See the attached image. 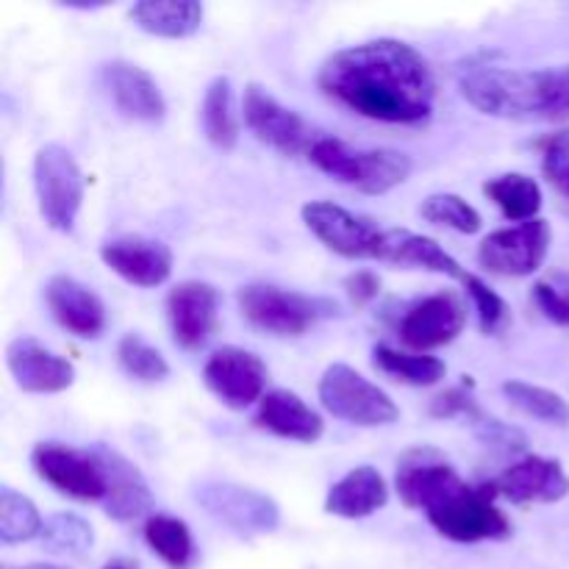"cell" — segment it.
I'll use <instances>...</instances> for the list:
<instances>
[{"instance_id": "6da1fadb", "label": "cell", "mask_w": 569, "mask_h": 569, "mask_svg": "<svg viewBox=\"0 0 569 569\" xmlns=\"http://www.w3.org/2000/svg\"><path fill=\"white\" fill-rule=\"evenodd\" d=\"M317 83L333 103L389 126H420L437 103L431 64L403 39L383 37L337 50L322 61Z\"/></svg>"}, {"instance_id": "7a4b0ae2", "label": "cell", "mask_w": 569, "mask_h": 569, "mask_svg": "<svg viewBox=\"0 0 569 569\" xmlns=\"http://www.w3.org/2000/svg\"><path fill=\"white\" fill-rule=\"evenodd\" d=\"M395 489L409 509L426 511L439 537L459 545L503 542L511 537L509 517L489 487H470L433 448H411L400 456Z\"/></svg>"}, {"instance_id": "3957f363", "label": "cell", "mask_w": 569, "mask_h": 569, "mask_svg": "<svg viewBox=\"0 0 569 569\" xmlns=\"http://www.w3.org/2000/svg\"><path fill=\"white\" fill-rule=\"evenodd\" d=\"M459 89L467 103L498 120H569V64L542 70L467 64L459 72Z\"/></svg>"}, {"instance_id": "277c9868", "label": "cell", "mask_w": 569, "mask_h": 569, "mask_svg": "<svg viewBox=\"0 0 569 569\" xmlns=\"http://www.w3.org/2000/svg\"><path fill=\"white\" fill-rule=\"evenodd\" d=\"M309 161L333 181L353 187L365 194H387L409 181L411 159L403 150L372 148L359 150L333 137L315 139Z\"/></svg>"}, {"instance_id": "5b68a950", "label": "cell", "mask_w": 569, "mask_h": 569, "mask_svg": "<svg viewBox=\"0 0 569 569\" xmlns=\"http://www.w3.org/2000/svg\"><path fill=\"white\" fill-rule=\"evenodd\" d=\"M237 300L244 320L272 337H303L311 326L339 311L331 300L292 292L276 283H248L239 289Z\"/></svg>"}, {"instance_id": "8992f818", "label": "cell", "mask_w": 569, "mask_h": 569, "mask_svg": "<svg viewBox=\"0 0 569 569\" xmlns=\"http://www.w3.org/2000/svg\"><path fill=\"white\" fill-rule=\"evenodd\" d=\"M33 192L39 217L53 231H72L83 206L87 181L76 156L59 142H48L33 156Z\"/></svg>"}, {"instance_id": "52a82bcc", "label": "cell", "mask_w": 569, "mask_h": 569, "mask_svg": "<svg viewBox=\"0 0 569 569\" xmlns=\"http://www.w3.org/2000/svg\"><path fill=\"white\" fill-rule=\"evenodd\" d=\"M322 409L337 420L359 428H381L398 422L400 409L378 383L356 372L350 365H331L320 378Z\"/></svg>"}, {"instance_id": "ba28073f", "label": "cell", "mask_w": 569, "mask_h": 569, "mask_svg": "<svg viewBox=\"0 0 569 569\" xmlns=\"http://www.w3.org/2000/svg\"><path fill=\"white\" fill-rule=\"evenodd\" d=\"M194 500L206 515L237 531L239 537H264L281 528V509L270 495L233 481H200Z\"/></svg>"}, {"instance_id": "9c48e42d", "label": "cell", "mask_w": 569, "mask_h": 569, "mask_svg": "<svg viewBox=\"0 0 569 569\" xmlns=\"http://www.w3.org/2000/svg\"><path fill=\"white\" fill-rule=\"evenodd\" d=\"M550 239H553V231L542 217L500 228L478 244V264L500 278H528L548 259Z\"/></svg>"}, {"instance_id": "30bf717a", "label": "cell", "mask_w": 569, "mask_h": 569, "mask_svg": "<svg viewBox=\"0 0 569 569\" xmlns=\"http://www.w3.org/2000/svg\"><path fill=\"white\" fill-rule=\"evenodd\" d=\"M33 472L64 498L78 503H103L106 478L92 448L76 450L59 442H39L31 450Z\"/></svg>"}, {"instance_id": "8fae6325", "label": "cell", "mask_w": 569, "mask_h": 569, "mask_svg": "<svg viewBox=\"0 0 569 569\" xmlns=\"http://www.w3.org/2000/svg\"><path fill=\"white\" fill-rule=\"evenodd\" d=\"M203 383L222 406L242 411L261 403L267 389V367L253 350L226 345L214 350L203 367Z\"/></svg>"}, {"instance_id": "7c38bea8", "label": "cell", "mask_w": 569, "mask_h": 569, "mask_svg": "<svg viewBox=\"0 0 569 569\" xmlns=\"http://www.w3.org/2000/svg\"><path fill=\"white\" fill-rule=\"evenodd\" d=\"M242 117L244 126L250 128L259 142L270 144L272 150L283 156L309 153L315 139H311L309 126L298 111L287 109L276 94L261 83H248L242 98Z\"/></svg>"}, {"instance_id": "4fadbf2b", "label": "cell", "mask_w": 569, "mask_h": 569, "mask_svg": "<svg viewBox=\"0 0 569 569\" xmlns=\"http://www.w3.org/2000/svg\"><path fill=\"white\" fill-rule=\"evenodd\" d=\"M306 228L342 259H376L381 228L345 206L328 203V200H311L300 209Z\"/></svg>"}, {"instance_id": "5bb4252c", "label": "cell", "mask_w": 569, "mask_h": 569, "mask_svg": "<svg viewBox=\"0 0 569 569\" xmlns=\"http://www.w3.org/2000/svg\"><path fill=\"white\" fill-rule=\"evenodd\" d=\"M467 326V306L456 292H437L406 309L398 333L400 342L415 353L437 350L459 339Z\"/></svg>"}, {"instance_id": "9a60e30c", "label": "cell", "mask_w": 569, "mask_h": 569, "mask_svg": "<svg viewBox=\"0 0 569 569\" xmlns=\"http://www.w3.org/2000/svg\"><path fill=\"white\" fill-rule=\"evenodd\" d=\"M100 87L126 120L156 126L167 117V100L156 78L133 61L111 59L100 64Z\"/></svg>"}, {"instance_id": "2e32d148", "label": "cell", "mask_w": 569, "mask_h": 569, "mask_svg": "<svg viewBox=\"0 0 569 569\" xmlns=\"http://www.w3.org/2000/svg\"><path fill=\"white\" fill-rule=\"evenodd\" d=\"M100 259L114 276L139 289H156L170 281L172 250L142 233H122L100 244Z\"/></svg>"}, {"instance_id": "e0dca14e", "label": "cell", "mask_w": 569, "mask_h": 569, "mask_svg": "<svg viewBox=\"0 0 569 569\" xmlns=\"http://www.w3.org/2000/svg\"><path fill=\"white\" fill-rule=\"evenodd\" d=\"M220 317V289L206 281H181L167 295V320L178 348L198 350L209 342Z\"/></svg>"}, {"instance_id": "ac0fdd59", "label": "cell", "mask_w": 569, "mask_h": 569, "mask_svg": "<svg viewBox=\"0 0 569 569\" xmlns=\"http://www.w3.org/2000/svg\"><path fill=\"white\" fill-rule=\"evenodd\" d=\"M489 489L515 506H550L569 495V476L556 459L526 456L506 467Z\"/></svg>"}, {"instance_id": "d6986e66", "label": "cell", "mask_w": 569, "mask_h": 569, "mask_svg": "<svg viewBox=\"0 0 569 569\" xmlns=\"http://www.w3.org/2000/svg\"><path fill=\"white\" fill-rule=\"evenodd\" d=\"M92 453L106 478V515L117 522H133L148 517L153 509V492H150V483L142 470L106 445H94Z\"/></svg>"}, {"instance_id": "ffe728a7", "label": "cell", "mask_w": 569, "mask_h": 569, "mask_svg": "<svg viewBox=\"0 0 569 569\" xmlns=\"http://www.w3.org/2000/svg\"><path fill=\"white\" fill-rule=\"evenodd\" d=\"M6 365L17 387L28 395H56L76 383V367L33 337H20L9 345Z\"/></svg>"}, {"instance_id": "44dd1931", "label": "cell", "mask_w": 569, "mask_h": 569, "mask_svg": "<svg viewBox=\"0 0 569 569\" xmlns=\"http://www.w3.org/2000/svg\"><path fill=\"white\" fill-rule=\"evenodd\" d=\"M44 303L64 331L78 339H98L106 331V306L98 292L72 276H53L44 283Z\"/></svg>"}, {"instance_id": "7402d4cb", "label": "cell", "mask_w": 569, "mask_h": 569, "mask_svg": "<svg viewBox=\"0 0 569 569\" xmlns=\"http://www.w3.org/2000/svg\"><path fill=\"white\" fill-rule=\"evenodd\" d=\"M256 428L272 433V437L292 439V442L315 445L326 433L322 417L306 403L300 395L289 389H272L261 398L259 411H256Z\"/></svg>"}, {"instance_id": "603a6c76", "label": "cell", "mask_w": 569, "mask_h": 569, "mask_svg": "<svg viewBox=\"0 0 569 569\" xmlns=\"http://www.w3.org/2000/svg\"><path fill=\"white\" fill-rule=\"evenodd\" d=\"M376 259L395 267H409V270H426L437 272V276L459 278V281L467 276V272L461 270L459 261H456L437 239L406 231V228H389V231H381Z\"/></svg>"}, {"instance_id": "cb8c5ba5", "label": "cell", "mask_w": 569, "mask_h": 569, "mask_svg": "<svg viewBox=\"0 0 569 569\" xmlns=\"http://www.w3.org/2000/svg\"><path fill=\"white\" fill-rule=\"evenodd\" d=\"M389 503L387 478L370 465L353 467L326 495V511L342 520H367Z\"/></svg>"}, {"instance_id": "d4e9b609", "label": "cell", "mask_w": 569, "mask_h": 569, "mask_svg": "<svg viewBox=\"0 0 569 569\" xmlns=\"http://www.w3.org/2000/svg\"><path fill=\"white\" fill-rule=\"evenodd\" d=\"M128 17L150 37L189 39L203 26V6L198 0H139L128 9Z\"/></svg>"}, {"instance_id": "484cf974", "label": "cell", "mask_w": 569, "mask_h": 569, "mask_svg": "<svg viewBox=\"0 0 569 569\" xmlns=\"http://www.w3.org/2000/svg\"><path fill=\"white\" fill-rule=\"evenodd\" d=\"M200 128L217 150H233L239 142V117L233 109V87L226 76H217L206 87L200 103Z\"/></svg>"}, {"instance_id": "4316f807", "label": "cell", "mask_w": 569, "mask_h": 569, "mask_svg": "<svg viewBox=\"0 0 569 569\" xmlns=\"http://www.w3.org/2000/svg\"><path fill=\"white\" fill-rule=\"evenodd\" d=\"M144 542L170 569H192L200 559L192 531L178 517L150 515L144 522Z\"/></svg>"}, {"instance_id": "83f0119b", "label": "cell", "mask_w": 569, "mask_h": 569, "mask_svg": "<svg viewBox=\"0 0 569 569\" xmlns=\"http://www.w3.org/2000/svg\"><path fill=\"white\" fill-rule=\"evenodd\" d=\"M483 194L503 211L506 220L517 222V226L537 220L542 211V187L537 178L526 176V172H506V176L492 178L483 183Z\"/></svg>"}, {"instance_id": "f1b7e54d", "label": "cell", "mask_w": 569, "mask_h": 569, "mask_svg": "<svg viewBox=\"0 0 569 569\" xmlns=\"http://www.w3.org/2000/svg\"><path fill=\"white\" fill-rule=\"evenodd\" d=\"M372 365L381 372L392 376L395 381L409 383V387H433L448 376V367L442 359L426 353H400V350L378 345L372 350Z\"/></svg>"}, {"instance_id": "f546056e", "label": "cell", "mask_w": 569, "mask_h": 569, "mask_svg": "<svg viewBox=\"0 0 569 569\" xmlns=\"http://www.w3.org/2000/svg\"><path fill=\"white\" fill-rule=\"evenodd\" d=\"M500 389H503L506 400L515 409H520L522 415L553 428L569 426V403L559 392H553V389L537 387V383L528 381H506Z\"/></svg>"}, {"instance_id": "4dcf8cb0", "label": "cell", "mask_w": 569, "mask_h": 569, "mask_svg": "<svg viewBox=\"0 0 569 569\" xmlns=\"http://www.w3.org/2000/svg\"><path fill=\"white\" fill-rule=\"evenodd\" d=\"M39 542L44 550L56 556H72V559H83L89 550L94 548V531L83 517L70 515V511H59L44 520Z\"/></svg>"}, {"instance_id": "1f68e13d", "label": "cell", "mask_w": 569, "mask_h": 569, "mask_svg": "<svg viewBox=\"0 0 569 569\" xmlns=\"http://www.w3.org/2000/svg\"><path fill=\"white\" fill-rule=\"evenodd\" d=\"M44 520L33 500L26 495L14 492L11 487L0 489V542L3 545H22L39 539Z\"/></svg>"}, {"instance_id": "d6a6232c", "label": "cell", "mask_w": 569, "mask_h": 569, "mask_svg": "<svg viewBox=\"0 0 569 569\" xmlns=\"http://www.w3.org/2000/svg\"><path fill=\"white\" fill-rule=\"evenodd\" d=\"M420 214L433 226L450 228L456 233H478L483 228L481 214L472 203H467L461 194L453 192H433L422 200Z\"/></svg>"}, {"instance_id": "836d02e7", "label": "cell", "mask_w": 569, "mask_h": 569, "mask_svg": "<svg viewBox=\"0 0 569 569\" xmlns=\"http://www.w3.org/2000/svg\"><path fill=\"white\" fill-rule=\"evenodd\" d=\"M117 361L122 370L142 383H159L170 376V365L164 356L153 348L144 337L139 333H126L117 345Z\"/></svg>"}, {"instance_id": "e575fe53", "label": "cell", "mask_w": 569, "mask_h": 569, "mask_svg": "<svg viewBox=\"0 0 569 569\" xmlns=\"http://www.w3.org/2000/svg\"><path fill=\"white\" fill-rule=\"evenodd\" d=\"M461 283H465L467 295H470L472 306H476L478 326H481V331L487 333V337H498V333L503 331L511 320L509 303H506V300L500 298V295L495 292L487 281H481V278L472 276V272H467V276L461 278Z\"/></svg>"}, {"instance_id": "d590c367", "label": "cell", "mask_w": 569, "mask_h": 569, "mask_svg": "<svg viewBox=\"0 0 569 569\" xmlns=\"http://www.w3.org/2000/svg\"><path fill=\"white\" fill-rule=\"evenodd\" d=\"M467 422H470L476 437L481 439L487 448L503 450V453H520V450H526V433H522L520 428L495 420V417H489L483 409Z\"/></svg>"}, {"instance_id": "8d00e7d4", "label": "cell", "mask_w": 569, "mask_h": 569, "mask_svg": "<svg viewBox=\"0 0 569 569\" xmlns=\"http://www.w3.org/2000/svg\"><path fill=\"white\" fill-rule=\"evenodd\" d=\"M542 170L548 181L569 200V131L553 133L542 142Z\"/></svg>"}, {"instance_id": "74e56055", "label": "cell", "mask_w": 569, "mask_h": 569, "mask_svg": "<svg viewBox=\"0 0 569 569\" xmlns=\"http://www.w3.org/2000/svg\"><path fill=\"white\" fill-rule=\"evenodd\" d=\"M478 411H481V406L472 400V395L467 392L465 387L448 389L445 395L433 398L431 403V415L439 417V420H453V417H465V420H470V417H476Z\"/></svg>"}, {"instance_id": "f35d334b", "label": "cell", "mask_w": 569, "mask_h": 569, "mask_svg": "<svg viewBox=\"0 0 569 569\" xmlns=\"http://www.w3.org/2000/svg\"><path fill=\"white\" fill-rule=\"evenodd\" d=\"M345 289L356 306H367L381 295V278L370 270H356L345 278Z\"/></svg>"}, {"instance_id": "ab89813d", "label": "cell", "mask_w": 569, "mask_h": 569, "mask_svg": "<svg viewBox=\"0 0 569 569\" xmlns=\"http://www.w3.org/2000/svg\"><path fill=\"white\" fill-rule=\"evenodd\" d=\"M553 283L561 289V295H565V300H567V306H569V276L553 278Z\"/></svg>"}, {"instance_id": "60d3db41", "label": "cell", "mask_w": 569, "mask_h": 569, "mask_svg": "<svg viewBox=\"0 0 569 569\" xmlns=\"http://www.w3.org/2000/svg\"><path fill=\"white\" fill-rule=\"evenodd\" d=\"M22 569H67V567H59V565H28Z\"/></svg>"}, {"instance_id": "b9f144b4", "label": "cell", "mask_w": 569, "mask_h": 569, "mask_svg": "<svg viewBox=\"0 0 569 569\" xmlns=\"http://www.w3.org/2000/svg\"><path fill=\"white\" fill-rule=\"evenodd\" d=\"M106 569H126V567H117V565H114V567H106Z\"/></svg>"}]
</instances>
